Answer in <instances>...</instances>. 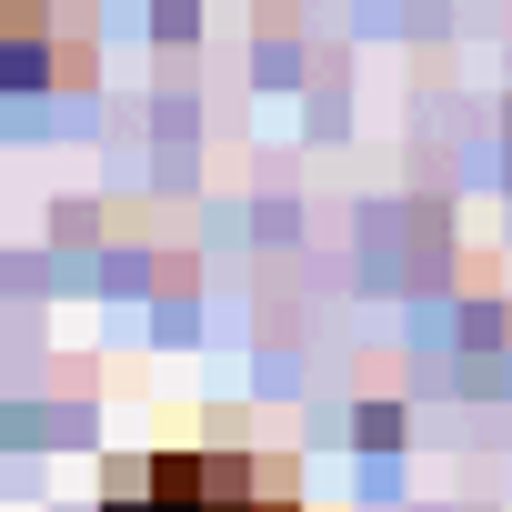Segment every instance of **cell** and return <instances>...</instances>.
<instances>
[{
    "mask_svg": "<svg viewBox=\"0 0 512 512\" xmlns=\"http://www.w3.org/2000/svg\"><path fill=\"white\" fill-rule=\"evenodd\" d=\"M111 512H292V502L241 462H151L141 482L111 492Z\"/></svg>",
    "mask_w": 512,
    "mask_h": 512,
    "instance_id": "cell-1",
    "label": "cell"
}]
</instances>
